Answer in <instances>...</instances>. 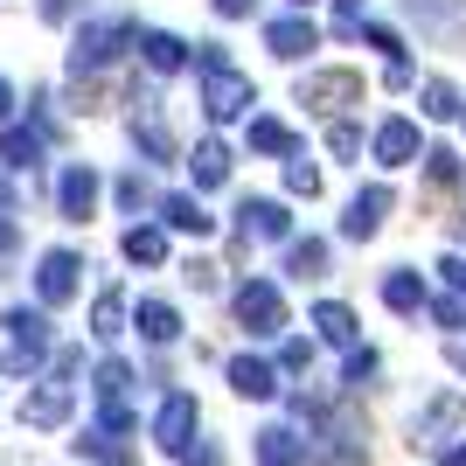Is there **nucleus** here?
<instances>
[{"label":"nucleus","instance_id":"10","mask_svg":"<svg viewBox=\"0 0 466 466\" xmlns=\"http://www.w3.org/2000/svg\"><path fill=\"white\" fill-rule=\"evenodd\" d=\"M237 230L265 237V244H292V216H286L279 195H244V202H237Z\"/></svg>","mask_w":466,"mask_h":466},{"label":"nucleus","instance_id":"30","mask_svg":"<svg viewBox=\"0 0 466 466\" xmlns=\"http://www.w3.org/2000/svg\"><path fill=\"white\" fill-rule=\"evenodd\" d=\"M77 452H84V460H97V466H133V446H118V431H84Z\"/></svg>","mask_w":466,"mask_h":466},{"label":"nucleus","instance_id":"40","mask_svg":"<svg viewBox=\"0 0 466 466\" xmlns=\"http://www.w3.org/2000/svg\"><path fill=\"white\" fill-rule=\"evenodd\" d=\"M439 272H446V286H452V299H466V251H452V258H439Z\"/></svg>","mask_w":466,"mask_h":466},{"label":"nucleus","instance_id":"31","mask_svg":"<svg viewBox=\"0 0 466 466\" xmlns=\"http://www.w3.org/2000/svg\"><path fill=\"white\" fill-rule=\"evenodd\" d=\"M133 139L147 147V160H175V139H167V126L154 118V105H147V118H133Z\"/></svg>","mask_w":466,"mask_h":466},{"label":"nucleus","instance_id":"4","mask_svg":"<svg viewBox=\"0 0 466 466\" xmlns=\"http://www.w3.org/2000/svg\"><path fill=\"white\" fill-rule=\"evenodd\" d=\"M195 431H202V404H195L188 390H167V397H160V410H154V446L181 460V452L195 446Z\"/></svg>","mask_w":466,"mask_h":466},{"label":"nucleus","instance_id":"20","mask_svg":"<svg viewBox=\"0 0 466 466\" xmlns=\"http://www.w3.org/2000/svg\"><path fill=\"white\" fill-rule=\"evenodd\" d=\"M188 181H195V195L223 188V181H230V147H223V139H202V147L188 154Z\"/></svg>","mask_w":466,"mask_h":466},{"label":"nucleus","instance_id":"17","mask_svg":"<svg viewBox=\"0 0 466 466\" xmlns=\"http://www.w3.org/2000/svg\"><path fill=\"white\" fill-rule=\"evenodd\" d=\"M56 202H63V216H70V223H84V216L97 209V167L70 160V167H63V181H56Z\"/></svg>","mask_w":466,"mask_h":466},{"label":"nucleus","instance_id":"36","mask_svg":"<svg viewBox=\"0 0 466 466\" xmlns=\"http://www.w3.org/2000/svg\"><path fill=\"white\" fill-rule=\"evenodd\" d=\"M362 42H370V49H383L390 63H404V42H397V28H383V21H362Z\"/></svg>","mask_w":466,"mask_h":466},{"label":"nucleus","instance_id":"7","mask_svg":"<svg viewBox=\"0 0 466 466\" xmlns=\"http://www.w3.org/2000/svg\"><path fill=\"white\" fill-rule=\"evenodd\" d=\"M7 334H15L7 370H35L49 355V307H7Z\"/></svg>","mask_w":466,"mask_h":466},{"label":"nucleus","instance_id":"21","mask_svg":"<svg viewBox=\"0 0 466 466\" xmlns=\"http://www.w3.org/2000/svg\"><path fill=\"white\" fill-rule=\"evenodd\" d=\"M133 328L154 341V349H167V341H181V313L167 307V299H139L133 307Z\"/></svg>","mask_w":466,"mask_h":466},{"label":"nucleus","instance_id":"28","mask_svg":"<svg viewBox=\"0 0 466 466\" xmlns=\"http://www.w3.org/2000/svg\"><path fill=\"white\" fill-rule=\"evenodd\" d=\"M286 272L292 279H320L328 272V237H292L286 244Z\"/></svg>","mask_w":466,"mask_h":466},{"label":"nucleus","instance_id":"2","mask_svg":"<svg viewBox=\"0 0 466 466\" xmlns=\"http://www.w3.org/2000/svg\"><path fill=\"white\" fill-rule=\"evenodd\" d=\"M230 307H237V320H244L251 341H279V334H286V299H279L272 279H244V286L230 292Z\"/></svg>","mask_w":466,"mask_h":466},{"label":"nucleus","instance_id":"9","mask_svg":"<svg viewBox=\"0 0 466 466\" xmlns=\"http://www.w3.org/2000/svg\"><path fill=\"white\" fill-rule=\"evenodd\" d=\"M70 404H77V390L63 383V376H49V383H35L28 397H21V425L28 431H56L63 418H70Z\"/></svg>","mask_w":466,"mask_h":466},{"label":"nucleus","instance_id":"11","mask_svg":"<svg viewBox=\"0 0 466 466\" xmlns=\"http://www.w3.org/2000/svg\"><path fill=\"white\" fill-rule=\"evenodd\" d=\"M77 272H84V258L77 251H42V265H35V299L42 307H63V299H77Z\"/></svg>","mask_w":466,"mask_h":466},{"label":"nucleus","instance_id":"43","mask_svg":"<svg viewBox=\"0 0 466 466\" xmlns=\"http://www.w3.org/2000/svg\"><path fill=\"white\" fill-rule=\"evenodd\" d=\"M181 279H188L195 292H209V286H216V265H188V272H181Z\"/></svg>","mask_w":466,"mask_h":466},{"label":"nucleus","instance_id":"35","mask_svg":"<svg viewBox=\"0 0 466 466\" xmlns=\"http://www.w3.org/2000/svg\"><path fill=\"white\" fill-rule=\"evenodd\" d=\"M286 188H292V195H307V202H313V195H320V167H313L307 154H292V160H286Z\"/></svg>","mask_w":466,"mask_h":466},{"label":"nucleus","instance_id":"13","mask_svg":"<svg viewBox=\"0 0 466 466\" xmlns=\"http://www.w3.org/2000/svg\"><path fill=\"white\" fill-rule=\"evenodd\" d=\"M370 154H376V167H410V160L425 154V147H418V118H383V126H376L370 133Z\"/></svg>","mask_w":466,"mask_h":466},{"label":"nucleus","instance_id":"25","mask_svg":"<svg viewBox=\"0 0 466 466\" xmlns=\"http://www.w3.org/2000/svg\"><path fill=\"white\" fill-rule=\"evenodd\" d=\"M42 147H49V139H42V133H28V126H7V133H0V160H7L15 175H28V167H35V160H42Z\"/></svg>","mask_w":466,"mask_h":466},{"label":"nucleus","instance_id":"12","mask_svg":"<svg viewBox=\"0 0 466 466\" xmlns=\"http://www.w3.org/2000/svg\"><path fill=\"white\" fill-rule=\"evenodd\" d=\"M265 49H272L279 63H299L320 49V28H313V15H272L265 21Z\"/></svg>","mask_w":466,"mask_h":466},{"label":"nucleus","instance_id":"27","mask_svg":"<svg viewBox=\"0 0 466 466\" xmlns=\"http://www.w3.org/2000/svg\"><path fill=\"white\" fill-rule=\"evenodd\" d=\"M91 334H97V341H118V334H126V292H118V286H105L91 299Z\"/></svg>","mask_w":466,"mask_h":466},{"label":"nucleus","instance_id":"26","mask_svg":"<svg viewBox=\"0 0 466 466\" xmlns=\"http://www.w3.org/2000/svg\"><path fill=\"white\" fill-rule=\"evenodd\" d=\"M139 49H147V63H154L160 77H167V70H181V63L195 56L188 42H181V35H167V28H147V35H139Z\"/></svg>","mask_w":466,"mask_h":466},{"label":"nucleus","instance_id":"33","mask_svg":"<svg viewBox=\"0 0 466 466\" xmlns=\"http://www.w3.org/2000/svg\"><path fill=\"white\" fill-rule=\"evenodd\" d=\"M328 154L334 160H355V154H362V126H355V118H334V126H328Z\"/></svg>","mask_w":466,"mask_h":466},{"label":"nucleus","instance_id":"37","mask_svg":"<svg viewBox=\"0 0 466 466\" xmlns=\"http://www.w3.org/2000/svg\"><path fill=\"white\" fill-rule=\"evenodd\" d=\"M376 370H383V355H376V349H355V355H349V370H341V383H355V390H362Z\"/></svg>","mask_w":466,"mask_h":466},{"label":"nucleus","instance_id":"34","mask_svg":"<svg viewBox=\"0 0 466 466\" xmlns=\"http://www.w3.org/2000/svg\"><path fill=\"white\" fill-rule=\"evenodd\" d=\"M307 370H313V341H307V334L279 341V376H307Z\"/></svg>","mask_w":466,"mask_h":466},{"label":"nucleus","instance_id":"1","mask_svg":"<svg viewBox=\"0 0 466 466\" xmlns=\"http://www.w3.org/2000/svg\"><path fill=\"white\" fill-rule=\"evenodd\" d=\"M195 70H202V112L209 126H230V118H251L258 84L223 56V42H195Z\"/></svg>","mask_w":466,"mask_h":466},{"label":"nucleus","instance_id":"42","mask_svg":"<svg viewBox=\"0 0 466 466\" xmlns=\"http://www.w3.org/2000/svg\"><path fill=\"white\" fill-rule=\"evenodd\" d=\"M77 7H84V0H42V21H70Z\"/></svg>","mask_w":466,"mask_h":466},{"label":"nucleus","instance_id":"22","mask_svg":"<svg viewBox=\"0 0 466 466\" xmlns=\"http://www.w3.org/2000/svg\"><path fill=\"white\" fill-rule=\"evenodd\" d=\"M307 320L320 328V341H334V349H349V355H355V334H362V328H355V313L341 307V299H320Z\"/></svg>","mask_w":466,"mask_h":466},{"label":"nucleus","instance_id":"16","mask_svg":"<svg viewBox=\"0 0 466 466\" xmlns=\"http://www.w3.org/2000/svg\"><path fill=\"white\" fill-rule=\"evenodd\" d=\"M251 452H258V466H313L307 431H292V425H265Z\"/></svg>","mask_w":466,"mask_h":466},{"label":"nucleus","instance_id":"29","mask_svg":"<svg viewBox=\"0 0 466 466\" xmlns=\"http://www.w3.org/2000/svg\"><path fill=\"white\" fill-rule=\"evenodd\" d=\"M418 112H425V118H452V112H466V97L452 91L446 77H425V84H418Z\"/></svg>","mask_w":466,"mask_h":466},{"label":"nucleus","instance_id":"47","mask_svg":"<svg viewBox=\"0 0 466 466\" xmlns=\"http://www.w3.org/2000/svg\"><path fill=\"white\" fill-rule=\"evenodd\" d=\"M7 202H15V181H7V175H0V209H7Z\"/></svg>","mask_w":466,"mask_h":466},{"label":"nucleus","instance_id":"39","mask_svg":"<svg viewBox=\"0 0 466 466\" xmlns=\"http://www.w3.org/2000/svg\"><path fill=\"white\" fill-rule=\"evenodd\" d=\"M181 466H223V446H216V439H195V446L181 452Z\"/></svg>","mask_w":466,"mask_h":466},{"label":"nucleus","instance_id":"38","mask_svg":"<svg viewBox=\"0 0 466 466\" xmlns=\"http://www.w3.org/2000/svg\"><path fill=\"white\" fill-rule=\"evenodd\" d=\"M425 175H431V181H446V188H452V181H460V154L431 147V154H425Z\"/></svg>","mask_w":466,"mask_h":466},{"label":"nucleus","instance_id":"15","mask_svg":"<svg viewBox=\"0 0 466 466\" xmlns=\"http://www.w3.org/2000/svg\"><path fill=\"white\" fill-rule=\"evenodd\" d=\"M230 390L244 397V404H272L279 397V362H265V355H230Z\"/></svg>","mask_w":466,"mask_h":466},{"label":"nucleus","instance_id":"50","mask_svg":"<svg viewBox=\"0 0 466 466\" xmlns=\"http://www.w3.org/2000/svg\"><path fill=\"white\" fill-rule=\"evenodd\" d=\"M460 118H466V112H460Z\"/></svg>","mask_w":466,"mask_h":466},{"label":"nucleus","instance_id":"24","mask_svg":"<svg viewBox=\"0 0 466 466\" xmlns=\"http://www.w3.org/2000/svg\"><path fill=\"white\" fill-rule=\"evenodd\" d=\"M118 251L133 258V265H167V230L160 223H133V230L118 237Z\"/></svg>","mask_w":466,"mask_h":466},{"label":"nucleus","instance_id":"18","mask_svg":"<svg viewBox=\"0 0 466 466\" xmlns=\"http://www.w3.org/2000/svg\"><path fill=\"white\" fill-rule=\"evenodd\" d=\"M160 230H181V237H216V216L202 209V195H160Z\"/></svg>","mask_w":466,"mask_h":466},{"label":"nucleus","instance_id":"49","mask_svg":"<svg viewBox=\"0 0 466 466\" xmlns=\"http://www.w3.org/2000/svg\"><path fill=\"white\" fill-rule=\"evenodd\" d=\"M307 7H313V0H292V15H307Z\"/></svg>","mask_w":466,"mask_h":466},{"label":"nucleus","instance_id":"41","mask_svg":"<svg viewBox=\"0 0 466 466\" xmlns=\"http://www.w3.org/2000/svg\"><path fill=\"white\" fill-rule=\"evenodd\" d=\"M223 21H244V15H258V0H209Z\"/></svg>","mask_w":466,"mask_h":466},{"label":"nucleus","instance_id":"5","mask_svg":"<svg viewBox=\"0 0 466 466\" xmlns=\"http://www.w3.org/2000/svg\"><path fill=\"white\" fill-rule=\"evenodd\" d=\"M307 446H313V466H370L355 425H349V418H328V410L307 425Z\"/></svg>","mask_w":466,"mask_h":466},{"label":"nucleus","instance_id":"3","mask_svg":"<svg viewBox=\"0 0 466 466\" xmlns=\"http://www.w3.org/2000/svg\"><path fill=\"white\" fill-rule=\"evenodd\" d=\"M147 28L139 21H126V15H112V21H91V28H77V49H70V70L77 77H91V70H105V63L126 49V42H139Z\"/></svg>","mask_w":466,"mask_h":466},{"label":"nucleus","instance_id":"8","mask_svg":"<svg viewBox=\"0 0 466 466\" xmlns=\"http://www.w3.org/2000/svg\"><path fill=\"white\" fill-rule=\"evenodd\" d=\"M299 105H313V112L362 105V77H355V70H307V77H299Z\"/></svg>","mask_w":466,"mask_h":466},{"label":"nucleus","instance_id":"32","mask_svg":"<svg viewBox=\"0 0 466 466\" xmlns=\"http://www.w3.org/2000/svg\"><path fill=\"white\" fill-rule=\"evenodd\" d=\"M118 209H126V216H139V209H160L154 181L139 175V167H133V175H118Z\"/></svg>","mask_w":466,"mask_h":466},{"label":"nucleus","instance_id":"45","mask_svg":"<svg viewBox=\"0 0 466 466\" xmlns=\"http://www.w3.org/2000/svg\"><path fill=\"white\" fill-rule=\"evenodd\" d=\"M7 118H15V84L0 77V126H7Z\"/></svg>","mask_w":466,"mask_h":466},{"label":"nucleus","instance_id":"23","mask_svg":"<svg viewBox=\"0 0 466 466\" xmlns=\"http://www.w3.org/2000/svg\"><path fill=\"white\" fill-rule=\"evenodd\" d=\"M251 154H272V160H292V154H307V147H299V133H292V126H279V118H251Z\"/></svg>","mask_w":466,"mask_h":466},{"label":"nucleus","instance_id":"44","mask_svg":"<svg viewBox=\"0 0 466 466\" xmlns=\"http://www.w3.org/2000/svg\"><path fill=\"white\" fill-rule=\"evenodd\" d=\"M439 466H466V431L452 439V446H439Z\"/></svg>","mask_w":466,"mask_h":466},{"label":"nucleus","instance_id":"48","mask_svg":"<svg viewBox=\"0 0 466 466\" xmlns=\"http://www.w3.org/2000/svg\"><path fill=\"white\" fill-rule=\"evenodd\" d=\"M452 362H460V370H466V341H452Z\"/></svg>","mask_w":466,"mask_h":466},{"label":"nucleus","instance_id":"46","mask_svg":"<svg viewBox=\"0 0 466 466\" xmlns=\"http://www.w3.org/2000/svg\"><path fill=\"white\" fill-rule=\"evenodd\" d=\"M21 237H15V223H7V216H0V251H15Z\"/></svg>","mask_w":466,"mask_h":466},{"label":"nucleus","instance_id":"19","mask_svg":"<svg viewBox=\"0 0 466 466\" xmlns=\"http://www.w3.org/2000/svg\"><path fill=\"white\" fill-rule=\"evenodd\" d=\"M383 307H390V313H431V292H425V279L410 272V265L383 272Z\"/></svg>","mask_w":466,"mask_h":466},{"label":"nucleus","instance_id":"6","mask_svg":"<svg viewBox=\"0 0 466 466\" xmlns=\"http://www.w3.org/2000/svg\"><path fill=\"white\" fill-rule=\"evenodd\" d=\"M460 418H466V397L460 390H439V397L410 418V446H452V439H460Z\"/></svg>","mask_w":466,"mask_h":466},{"label":"nucleus","instance_id":"14","mask_svg":"<svg viewBox=\"0 0 466 466\" xmlns=\"http://www.w3.org/2000/svg\"><path fill=\"white\" fill-rule=\"evenodd\" d=\"M390 202H397V195H390L383 181H370V188H355L349 216H341V237H349V244H370V237L383 230V216H390Z\"/></svg>","mask_w":466,"mask_h":466}]
</instances>
